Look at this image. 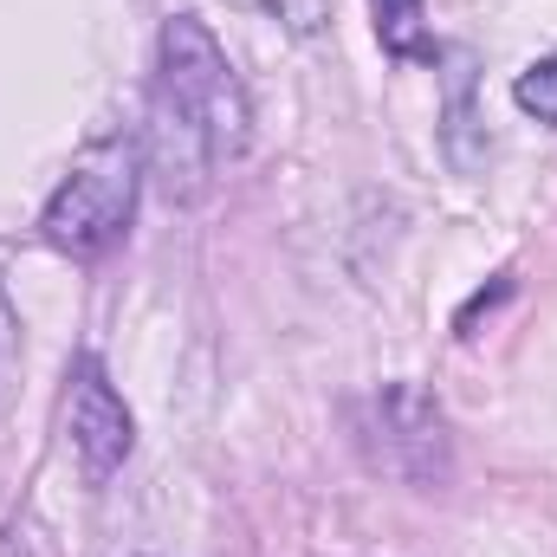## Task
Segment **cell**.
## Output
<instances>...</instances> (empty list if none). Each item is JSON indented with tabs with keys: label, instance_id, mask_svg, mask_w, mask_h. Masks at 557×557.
<instances>
[{
	"label": "cell",
	"instance_id": "obj_1",
	"mask_svg": "<svg viewBox=\"0 0 557 557\" xmlns=\"http://www.w3.org/2000/svg\"><path fill=\"white\" fill-rule=\"evenodd\" d=\"M169 111H182L201 137L214 143L221 169L247 156L253 143V104L227 65V52L214 46V33L195 20V13H169L162 20V39H156V91Z\"/></svg>",
	"mask_w": 557,
	"mask_h": 557
},
{
	"label": "cell",
	"instance_id": "obj_6",
	"mask_svg": "<svg viewBox=\"0 0 557 557\" xmlns=\"http://www.w3.org/2000/svg\"><path fill=\"white\" fill-rule=\"evenodd\" d=\"M370 13H376V39H383L389 59H421V65L441 59V46L428 39V7L421 0H370Z\"/></svg>",
	"mask_w": 557,
	"mask_h": 557
},
{
	"label": "cell",
	"instance_id": "obj_2",
	"mask_svg": "<svg viewBox=\"0 0 557 557\" xmlns=\"http://www.w3.org/2000/svg\"><path fill=\"white\" fill-rule=\"evenodd\" d=\"M137 188H143V149L131 137H98L52 188L46 214H39V240L59 253H104L124 240L131 214H137Z\"/></svg>",
	"mask_w": 557,
	"mask_h": 557
},
{
	"label": "cell",
	"instance_id": "obj_3",
	"mask_svg": "<svg viewBox=\"0 0 557 557\" xmlns=\"http://www.w3.org/2000/svg\"><path fill=\"white\" fill-rule=\"evenodd\" d=\"M357 447L376 473L409 480L416 493H441L454 480V434L441 403L416 383H383L376 396L357 403Z\"/></svg>",
	"mask_w": 557,
	"mask_h": 557
},
{
	"label": "cell",
	"instance_id": "obj_9",
	"mask_svg": "<svg viewBox=\"0 0 557 557\" xmlns=\"http://www.w3.org/2000/svg\"><path fill=\"white\" fill-rule=\"evenodd\" d=\"M506 298H512V273H499L493 285H486V292H473V298L460 305V318H454V331H460V337H473V324H480V311H493V305H506Z\"/></svg>",
	"mask_w": 557,
	"mask_h": 557
},
{
	"label": "cell",
	"instance_id": "obj_4",
	"mask_svg": "<svg viewBox=\"0 0 557 557\" xmlns=\"http://www.w3.org/2000/svg\"><path fill=\"white\" fill-rule=\"evenodd\" d=\"M65 434H72V454L85 460V480L104 486L131 447H137V421L124 409V396L111 389L104 363L98 357H72V376H65Z\"/></svg>",
	"mask_w": 557,
	"mask_h": 557
},
{
	"label": "cell",
	"instance_id": "obj_8",
	"mask_svg": "<svg viewBox=\"0 0 557 557\" xmlns=\"http://www.w3.org/2000/svg\"><path fill=\"white\" fill-rule=\"evenodd\" d=\"M512 104H519L525 117H539V124H557V52L539 59V65H525V72L512 78Z\"/></svg>",
	"mask_w": 557,
	"mask_h": 557
},
{
	"label": "cell",
	"instance_id": "obj_7",
	"mask_svg": "<svg viewBox=\"0 0 557 557\" xmlns=\"http://www.w3.org/2000/svg\"><path fill=\"white\" fill-rule=\"evenodd\" d=\"M227 7L273 20L278 33H292V39H318L331 26V0H227Z\"/></svg>",
	"mask_w": 557,
	"mask_h": 557
},
{
	"label": "cell",
	"instance_id": "obj_5",
	"mask_svg": "<svg viewBox=\"0 0 557 557\" xmlns=\"http://www.w3.org/2000/svg\"><path fill=\"white\" fill-rule=\"evenodd\" d=\"M441 59L454 65L441 143H447V162H454L460 175H473V169H486V156H493V137H486V124H480V111H473V59H467L460 46H454V52H441Z\"/></svg>",
	"mask_w": 557,
	"mask_h": 557
}]
</instances>
